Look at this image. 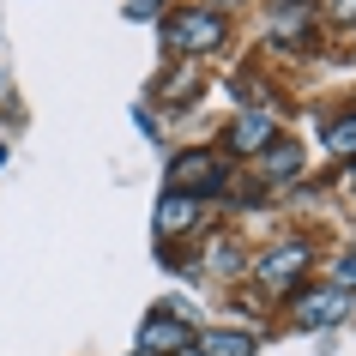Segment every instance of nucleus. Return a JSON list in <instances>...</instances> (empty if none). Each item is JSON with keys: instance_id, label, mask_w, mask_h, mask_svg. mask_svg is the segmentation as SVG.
Listing matches in <instances>:
<instances>
[{"instance_id": "f03ea898", "label": "nucleus", "mask_w": 356, "mask_h": 356, "mask_svg": "<svg viewBox=\"0 0 356 356\" xmlns=\"http://www.w3.org/2000/svg\"><path fill=\"white\" fill-rule=\"evenodd\" d=\"M302 272H308V248L302 242H284V248H272V254L260 260V278L272 284V290H290Z\"/></svg>"}, {"instance_id": "423d86ee", "label": "nucleus", "mask_w": 356, "mask_h": 356, "mask_svg": "<svg viewBox=\"0 0 356 356\" xmlns=\"http://www.w3.org/2000/svg\"><path fill=\"white\" fill-rule=\"evenodd\" d=\"M175 181H181V193H188V188H211V181H218V163H211V157L175 163Z\"/></svg>"}, {"instance_id": "0eeeda50", "label": "nucleus", "mask_w": 356, "mask_h": 356, "mask_svg": "<svg viewBox=\"0 0 356 356\" xmlns=\"http://www.w3.org/2000/svg\"><path fill=\"white\" fill-rule=\"evenodd\" d=\"M326 151L332 157H356V115H344V121L326 127Z\"/></svg>"}, {"instance_id": "39448f33", "label": "nucleus", "mask_w": 356, "mask_h": 356, "mask_svg": "<svg viewBox=\"0 0 356 356\" xmlns=\"http://www.w3.org/2000/svg\"><path fill=\"white\" fill-rule=\"evenodd\" d=\"M193 211H200V206H193V193H169L163 211H157V229H163V236H175V229L193 224Z\"/></svg>"}, {"instance_id": "f257e3e1", "label": "nucleus", "mask_w": 356, "mask_h": 356, "mask_svg": "<svg viewBox=\"0 0 356 356\" xmlns=\"http://www.w3.org/2000/svg\"><path fill=\"white\" fill-rule=\"evenodd\" d=\"M163 42L169 49H218V42H224V19H218V13H188V19H175L163 31Z\"/></svg>"}, {"instance_id": "20e7f679", "label": "nucleus", "mask_w": 356, "mask_h": 356, "mask_svg": "<svg viewBox=\"0 0 356 356\" xmlns=\"http://www.w3.org/2000/svg\"><path fill=\"white\" fill-rule=\"evenodd\" d=\"M175 344L188 350V332H181L169 314H151V320H145V350H175Z\"/></svg>"}, {"instance_id": "7ed1b4c3", "label": "nucleus", "mask_w": 356, "mask_h": 356, "mask_svg": "<svg viewBox=\"0 0 356 356\" xmlns=\"http://www.w3.org/2000/svg\"><path fill=\"white\" fill-rule=\"evenodd\" d=\"M338 314H344V296H338V290H326V296H314V302H296V326H332Z\"/></svg>"}, {"instance_id": "6e6552de", "label": "nucleus", "mask_w": 356, "mask_h": 356, "mask_svg": "<svg viewBox=\"0 0 356 356\" xmlns=\"http://www.w3.org/2000/svg\"><path fill=\"white\" fill-rule=\"evenodd\" d=\"M266 139H272V115H254V121H242V127L229 133V145H266Z\"/></svg>"}, {"instance_id": "f8f14e48", "label": "nucleus", "mask_w": 356, "mask_h": 356, "mask_svg": "<svg viewBox=\"0 0 356 356\" xmlns=\"http://www.w3.org/2000/svg\"><path fill=\"white\" fill-rule=\"evenodd\" d=\"M338 6V19H356V0H332Z\"/></svg>"}, {"instance_id": "9b49d317", "label": "nucleus", "mask_w": 356, "mask_h": 356, "mask_svg": "<svg viewBox=\"0 0 356 356\" xmlns=\"http://www.w3.org/2000/svg\"><path fill=\"white\" fill-rule=\"evenodd\" d=\"M127 13H139V19H151V13H157V0H133Z\"/></svg>"}, {"instance_id": "9d476101", "label": "nucleus", "mask_w": 356, "mask_h": 356, "mask_svg": "<svg viewBox=\"0 0 356 356\" xmlns=\"http://www.w3.org/2000/svg\"><path fill=\"white\" fill-rule=\"evenodd\" d=\"M266 175H296V151H290V145H272V157H266Z\"/></svg>"}, {"instance_id": "1a4fd4ad", "label": "nucleus", "mask_w": 356, "mask_h": 356, "mask_svg": "<svg viewBox=\"0 0 356 356\" xmlns=\"http://www.w3.org/2000/svg\"><path fill=\"white\" fill-rule=\"evenodd\" d=\"M200 344H206V356H248V338L242 332H206Z\"/></svg>"}]
</instances>
